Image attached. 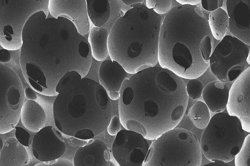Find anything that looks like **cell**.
I'll list each match as a JSON object with an SVG mask.
<instances>
[{
	"label": "cell",
	"instance_id": "cell-11",
	"mask_svg": "<svg viewBox=\"0 0 250 166\" xmlns=\"http://www.w3.org/2000/svg\"><path fill=\"white\" fill-rule=\"evenodd\" d=\"M65 142L61 133L54 127H44L34 136L33 154L42 162L53 160L60 157L66 150Z\"/></svg>",
	"mask_w": 250,
	"mask_h": 166
},
{
	"label": "cell",
	"instance_id": "cell-31",
	"mask_svg": "<svg viewBox=\"0 0 250 166\" xmlns=\"http://www.w3.org/2000/svg\"><path fill=\"white\" fill-rule=\"evenodd\" d=\"M11 55L10 52L6 50H1L0 53V61L2 63H6L11 59Z\"/></svg>",
	"mask_w": 250,
	"mask_h": 166
},
{
	"label": "cell",
	"instance_id": "cell-16",
	"mask_svg": "<svg viewBox=\"0 0 250 166\" xmlns=\"http://www.w3.org/2000/svg\"><path fill=\"white\" fill-rule=\"evenodd\" d=\"M29 162L24 146L16 139L8 138L0 151V166H24Z\"/></svg>",
	"mask_w": 250,
	"mask_h": 166
},
{
	"label": "cell",
	"instance_id": "cell-23",
	"mask_svg": "<svg viewBox=\"0 0 250 166\" xmlns=\"http://www.w3.org/2000/svg\"><path fill=\"white\" fill-rule=\"evenodd\" d=\"M186 87L188 96L194 99L202 96L204 88L202 82L197 78L190 79L187 82Z\"/></svg>",
	"mask_w": 250,
	"mask_h": 166
},
{
	"label": "cell",
	"instance_id": "cell-24",
	"mask_svg": "<svg viewBox=\"0 0 250 166\" xmlns=\"http://www.w3.org/2000/svg\"><path fill=\"white\" fill-rule=\"evenodd\" d=\"M146 3L147 8L152 9L155 12L161 15L169 11L172 0H147Z\"/></svg>",
	"mask_w": 250,
	"mask_h": 166
},
{
	"label": "cell",
	"instance_id": "cell-36",
	"mask_svg": "<svg viewBox=\"0 0 250 166\" xmlns=\"http://www.w3.org/2000/svg\"><path fill=\"white\" fill-rule=\"evenodd\" d=\"M250 53L248 54V56L247 59V62L249 64H250Z\"/></svg>",
	"mask_w": 250,
	"mask_h": 166
},
{
	"label": "cell",
	"instance_id": "cell-7",
	"mask_svg": "<svg viewBox=\"0 0 250 166\" xmlns=\"http://www.w3.org/2000/svg\"><path fill=\"white\" fill-rule=\"evenodd\" d=\"M249 53L247 45L232 35L226 36L210 55L211 71L222 82H230L243 72Z\"/></svg>",
	"mask_w": 250,
	"mask_h": 166
},
{
	"label": "cell",
	"instance_id": "cell-18",
	"mask_svg": "<svg viewBox=\"0 0 250 166\" xmlns=\"http://www.w3.org/2000/svg\"><path fill=\"white\" fill-rule=\"evenodd\" d=\"M109 35L108 29L104 27L93 26L90 29L88 41L92 57L97 61H103L109 55Z\"/></svg>",
	"mask_w": 250,
	"mask_h": 166
},
{
	"label": "cell",
	"instance_id": "cell-29",
	"mask_svg": "<svg viewBox=\"0 0 250 166\" xmlns=\"http://www.w3.org/2000/svg\"><path fill=\"white\" fill-rule=\"evenodd\" d=\"M75 137L81 140H85L92 138L94 137V134L92 131L89 129H83L77 132Z\"/></svg>",
	"mask_w": 250,
	"mask_h": 166
},
{
	"label": "cell",
	"instance_id": "cell-33",
	"mask_svg": "<svg viewBox=\"0 0 250 166\" xmlns=\"http://www.w3.org/2000/svg\"><path fill=\"white\" fill-rule=\"evenodd\" d=\"M176 1L180 4H188L195 5L200 2L201 0H177Z\"/></svg>",
	"mask_w": 250,
	"mask_h": 166
},
{
	"label": "cell",
	"instance_id": "cell-8",
	"mask_svg": "<svg viewBox=\"0 0 250 166\" xmlns=\"http://www.w3.org/2000/svg\"><path fill=\"white\" fill-rule=\"evenodd\" d=\"M24 89L17 74L0 64V133L13 130L20 118L25 99Z\"/></svg>",
	"mask_w": 250,
	"mask_h": 166
},
{
	"label": "cell",
	"instance_id": "cell-27",
	"mask_svg": "<svg viewBox=\"0 0 250 166\" xmlns=\"http://www.w3.org/2000/svg\"><path fill=\"white\" fill-rule=\"evenodd\" d=\"M121 124L119 117L117 116H113L108 127V133L112 136L116 135L120 131Z\"/></svg>",
	"mask_w": 250,
	"mask_h": 166
},
{
	"label": "cell",
	"instance_id": "cell-19",
	"mask_svg": "<svg viewBox=\"0 0 250 166\" xmlns=\"http://www.w3.org/2000/svg\"><path fill=\"white\" fill-rule=\"evenodd\" d=\"M88 16L95 26L101 27L108 20L110 8L108 0H86Z\"/></svg>",
	"mask_w": 250,
	"mask_h": 166
},
{
	"label": "cell",
	"instance_id": "cell-14",
	"mask_svg": "<svg viewBox=\"0 0 250 166\" xmlns=\"http://www.w3.org/2000/svg\"><path fill=\"white\" fill-rule=\"evenodd\" d=\"M60 1V15L71 21L80 34H87L90 28L86 0Z\"/></svg>",
	"mask_w": 250,
	"mask_h": 166
},
{
	"label": "cell",
	"instance_id": "cell-5",
	"mask_svg": "<svg viewBox=\"0 0 250 166\" xmlns=\"http://www.w3.org/2000/svg\"><path fill=\"white\" fill-rule=\"evenodd\" d=\"M200 142L190 130L175 128L153 140L143 166H200Z\"/></svg>",
	"mask_w": 250,
	"mask_h": 166
},
{
	"label": "cell",
	"instance_id": "cell-22",
	"mask_svg": "<svg viewBox=\"0 0 250 166\" xmlns=\"http://www.w3.org/2000/svg\"><path fill=\"white\" fill-rule=\"evenodd\" d=\"M236 166H250V134L245 137L243 144L235 155Z\"/></svg>",
	"mask_w": 250,
	"mask_h": 166
},
{
	"label": "cell",
	"instance_id": "cell-26",
	"mask_svg": "<svg viewBox=\"0 0 250 166\" xmlns=\"http://www.w3.org/2000/svg\"><path fill=\"white\" fill-rule=\"evenodd\" d=\"M73 163L69 160L59 158L47 162H42L35 166H74Z\"/></svg>",
	"mask_w": 250,
	"mask_h": 166
},
{
	"label": "cell",
	"instance_id": "cell-17",
	"mask_svg": "<svg viewBox=\"0 0 250 166\" xmlns=\"http://www.w3.org/2000/svg\"><path fill=\"white\" fill-rule=\"evenodd\" d=\"M20 118L23 126L28 130L37 132L45 125L46 117L44 110L35 101L28 99L22 107Z\"/></svg>",
	"mask_w": 250,
	"mask_h": 166
},
{
	"label": "cell",
	"instance_id": "cell-15",
	"mask_svg": "<svg viewBox=\"0 0 250 166\" xmlns=\"http://www.w3.org/2000/svg\"><path fill=\"white\" fill-rule=\"evenodd\" d=\"M229 89L220 81H212L204 88L203 99L209 110L213 113L222 112L226 107Z\"/></svg>",
	"mask_w": 250,
	"mask_h": 166
},
{
	"label": "cell",
	"instance_id": "cell-25",
	"mask_svg": "<svg viewBox=\"0 0 250 166\" xmlns=\"http://www.w3.org/2000/svg\"><path fill=\"white\" fill-rule=\"evenodd\" d=\"M15 135L17 140L23 145L29 146L31 143V139L29 133L24 128L20 127H15Z\"/></svg>",
	"mask_w": 250,
	"mask_h": 166
},
{
	"label": "cell",
	"instance_id": "cell-9",
	"mask_svg": "<svg viewBox=\"0 0 250 166\" xmlns=\"http://www.w3.org/2000/svg\"><path fill=\"white\" fill-rule=\"evenodd\" d=\"M146 139L137 132L128 130L119 131L115 141L117 159L121 166H143L149 146Z\"/></svg>",
	"mask_w": 250,
	"mask_h": 166
},
{
	"label": "cell",
	"instance_id": "cell-6",
	"mask_svg": "<svg viewBox=\"0 0 250 166\" xmlns=\"http://www.w3.org/2000/svg\"><path fill=\"white\" fill-rule=\"evenodd\" d=\"M245 137L238 117L224 112L216 113L202 134V152L210 161L217 159L229 162L234 159Z\"/></svg>",
	"mask_w": 250,
	"mask_h": 166
},
{
	"label": "cell",
	"instance_id": "cell-28",
	"mask_svg": "<svg viewBox=\"0 0 250 166\" xmlns=\"http://www.w3.org/2000/svg\"><path fill=\"white\" fill-rule=\"evenodd\" d=\"M202 7L205 10L212 12L222 6L223 0H202Z\"/></svg>",
	"mask_w": 250,
	"mask_h": 166
},
{
	"label": "cell",
	"instance_id": "cell-32",
	"mask_svg": "<svg viewBox=\"0 0 250 166\" xmlns=\"http://www.w3.org/2000/svg\"><path fill=\"white\" fill-rule=\"evenodd\" d=\"M211 162L204 165L203 166H229L231 164L221 160L215 159L212 160Z\"/></svg>",
	"mask_w": 250,
	"mask_h": 166
},
{
	"label": "cell",
	"instance_id": "cell-2",
	"mask_svg": "<svg viewBox=\"0 0 250 166\" xmlns=\"http://www.w3.org/2000/svg\"><path fill=\"white\" fill-rule=\"evenodd\" d=\"M213 37L204 12L195 5L171 8L161 25L158 62L178 76L197 78L209 66Z\"/></svg>",
	"mask_w": 250,
	"mask_h": 166
},
{
	"label": "cell",
	"instance_id": "cell-30",
	"mask_svg": "<svg viewBox=\"0 0 250 166\" xmlns=\"http://www.w3.org/2000/svg\"><path fill=\"white\" fill-rule=\"evenodd\" d=\"M24 93L25 97L28 99L34 101L38 98L36 91L31 87H27L24 89Z\"/></svg>",
	"mask_w": 250,
	"mask_h": 166
},
{
	"label": "cell",
	"instance_id": "cell-10",
	"mask_svg": "<svg viewBox=\"0 0 250 166\" xmlns=\"http://www.w3.org/2000/svg\"><path fill=\"white\" fill-rule=\"evenodd\" d=\"M250 67L235 79L229 90L226 108L228 114L238 117L243 129L250 131Z\"/></svg>",
	"mask_w": 250,
	"mask_h": 166
},
{
	"label": "cell",
	"instance_id": "cell-12",
	"mask_svg": "<svg viewBox=\"0 0 250 166\" xmlns=\"http://www.w3.org/2000/svg\"><path fill=\"white\" fill-rule=\"evenodd\" d=\"M229 28L232 36L250 45V0H227Z\"/></svg>",
	"mask_w": 250,
	"mask_h": 166
},
{
	"label": "cell",
	"instance_id": "cell-20",
	"mask_svg": "<svg viewBox=\"0 0 250 166\" xmlns=\"http://www.w3.org/2000/svg\"><path fill=\"white\" fill-rule=\"evenodd\" d=\"M209 26L213 38L222 40L229 26V19L227 12L221 7L211 12L208 19Z\"/></svg>",
	"mask_w": 250,
	"mask_h": 166
},
{
	"label": "cell",
	"instance_id": "cell-4",
	"mask_svg": "<svg viewBox=\"0 0 250 166\" xmlns=\"http://www.w3.org/2000/svg\"><path fill=\"white\" fill-rule=\"evenodd\" d=\"M58 93L53 104L55 125L67 133L72 119L93 111L107 115L111 112V102L104 88L96 81L82 78L74 71L67 72L57 84Z\"/></svg>",
	"mask_w": 250,
	"mask_h": 166
},
{
	"label": "cell",
	"instance_id": "cell-13",
	"mask_svg": "<svg viewBox=\"0 0 250 166\" xmlns=\"http://www.w3.org/2000/svg\"><path fill=\"white\" fill-rule=\"evenodd\" d=\"M130 77L129 74L116 61L105 60L100 66L99 83L105 89L109 98L112 100L119 98L122 83L125 79Z\"/></svg>",
	"mask_w": 250,
	"mask_h": 166
},
{
	"label": "cell",
	"instance_id": "cell-3",
	"mask_svg": "<svg viewBox=\"0 0 250 166\" xmlns=\"http://www.w3.org/2000/svg\"><path fill=\"white\" fill-rule=\"evenodd\" d=\"M142 4H136L115 21L108 40L111 60L132 74L158 62L162 17Z\"/></svg>",
	"mask_w": 250,
	"mask_h": 166
},
{
	"label": "cell",
	"instance_id": "cell-1",
	"mask_svg": "<svg viewBox=\"0 0 250 166\" xmlns=\"http://www.w3.org/2000/svg\"><path fill=\"white\" fill-rule=\"evenodd\" d=\"M186 86L182 78L161 66L133 74L124 81L119 92L122 125L150 140L175 128L188 107Z\"/></svg>",
	"mask_w": 250,
	"mask_h": 166
},
{
	"label": "cell",
	"instance_id": "cell-21",
	"mask_svg": "<svg viewBox=\"0 0 250 166\" xmlns=\"http://www.w3.org/2000/svg\"><path fill=\"white\" fill-rule=\"evenodd\" d=\"M188 116L195 126L200 129H205L211 118L208 109L205 103L198 101L189 110Z\"/></svg>",
	"mask_w": 250,
	"mask_h": 166
},
{
	"label": "cell",
	"instance_id": "cell-34",
	"mask_svg": "<svg viewBox=\"0 0 250 166\" xmlns=\"http://www.w3.org/2000/svg\"><path fill=\"white\" fill-rule=\"evenodd\" d=\"M126 5L128 6L130 5L138 3H142L144 0H122Z\"/></svg>",
	"mask_w": 250,
	"mask_h": 166
},
{
	"label": "cell",
	"instance_id": "cell-35",
	"mask_svg": "<svg viewBox=\"0 0 250 166\" xmlns=\"http://www.w3.org/2000/svg\"><path fill=\"white\" fill-rule=\"evenodd\" d=\"M3 145V142L1 138H0V150H2Z\"/></svg>",
	"mask_w": 250,
	"mask_h": 166
}]
</instances>
